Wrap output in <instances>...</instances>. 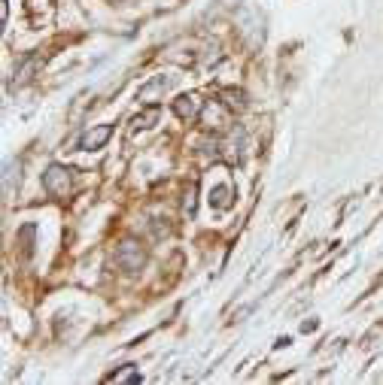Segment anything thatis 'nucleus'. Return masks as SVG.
I'll list each match as a JSON object with an SVG mask.
<instances>
[{"label": "nucleus", "instance_id": "1", "mask_svg": "<svg viewBox=\"0 0 383 385\" xmlns=\"http://www.w3.org/2000/svg\"><path fill=\"white\" fill-rule=\"evenodd\" d=\"M46 188H49V195L55 197H64L67 195V188H70V176H67V170L64 167H49V173H46Z\"/></svg>", "mask_w": 383, "mask_h": 385}, {"label": "nucleus", "instance_id": "2", "mask_svg": "<svg viewBox=\"0 0 383 385\" xmlns=\"http://www.w3.org/2000/svg\"><path fill=\"white\" fill-rule=\"evenodd\" d=\"M116 261L122 264L125 270H140V264H143V252L137 249L134 243H125L122 249H119V255H116Z\"/></svg>", "mask_w": 383, "mask_h": 385}, {"label": "nucleus", "instance_id": "3", "mask_svg": "<svg viewBox=\"0 0 383 385\" xmlns=\"http://www.w3.org/2000/svg\"><path fill=\"white\" fill-rule=\"evenodd\" d=\"M109 134H113V127L109 125H100V127H95V131H88L86 136H82V149H100V146L109 140Z\"/></svg>", "mask_w": 383, "mask_h": 385}, {"label": "nucleus", "instance_id": "4", "mask_svg": "<svg viewBox=\"0 0 383 385\" xmlns=\"http://www.w3.org/2000/svg\"><path fill=\"white\" fill-rule=\"evenodd\" d=\"M168 85H170V82H168V79H155V82H149V85H146V88L140 91V97H143V100H149L152 94H159V91H164V88H168Z\"/></svg>", "mask_w": 383, "mask_h": 385}, {"label": "nucleus", "instance_id": "5", "mask_svg": "<svg viewBox=\"0 0 383 385\" xmlns=\"http://www.w3.org/2000/svg\"><path fill=\"white\" fill-rule=\"evenodd\" d=\"M195 106H198V104H195V97H192V94H189V97H180L177 113H180V115H186V118H192V115H195Z\"/></svg>", "mask_w": 383, "mask_h": 385}, {"label": "nucleus", "instance_id": "6", "mask_svg": "<svg viewBox=\"0 0 383 385\" xmlns=\"http://www.w3.org/2000/svg\"><path fill=\"white\" fill-rule=\"evenodd\" d=\"M155 118H159V113H155V109H149V113H146V115L134 118V125H137V127H149V125L155 122Z\"/></svg>", "mask_w": 383, "mask_h": 385}, {"label": "nucleus", "instance_id": "7", "mask_svg": "<svg viewBox=\"0 0 383 385\" xmlns=\"http://www.w3.org/2000/svg\"><path fill=\"white\" fill-rule=\"evenodd\" d=\"M213 204L216 206H225V188H216L213 191Z\"/></svg>", "mask_w": 383, "mask_h": 385}]
</instances>
